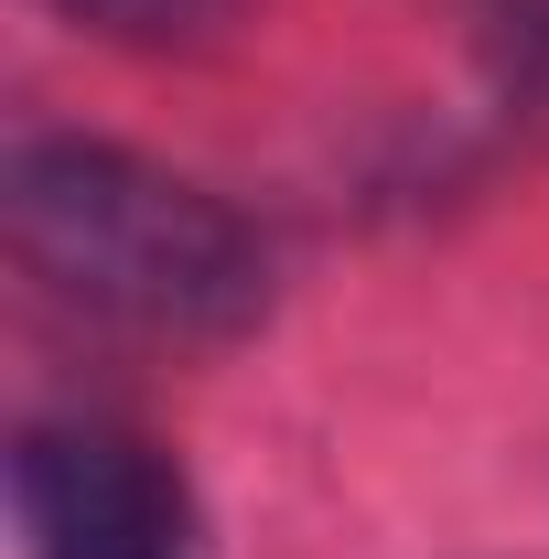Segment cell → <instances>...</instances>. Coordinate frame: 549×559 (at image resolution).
<instances>
[{
  "mask_svg": "<svg viewBox=\"0 0 549 559\" xmlns=\"http://www.w3.org/2000/svg\"><path fill=\"white\" fill-rule=\"evenodd\" d=\"M0 215H11L22 280L55 290L66 312L130 323V334H173V345L248 334L270 312V248H259V226L226 194L140 162L119 140H75V130L11 140Z\"/></svg>",
  "mask_w": 549,
  "mask_h": 559,
  "instance_id": "obj_1",
  "label": "cell"
},
{
  "mask_svg": "<svg viewBox=\"0 0 549 559\" xmlns=\"http://www.w3.org/2000/svg\"><path fill=\"white\" fill-rule=\"evenodd\" d=\"M22 559H195V485L119 419H33L11 441Z\"/></svg>",
  "mask_w": 549,
  "mask_h": 559,
  "instance_id": "obj_2",
  "label": "cell"
},
{
  "mask_svg": "<svg viewBox=\"0 0 549 559\" xmlns=\"http://www.w3.org/2000/svg\"><path fill=\"white\" fill-rule=\"evenodd\" d=\"M55 11L97 44H206L237 22V0H55Z\"/></svg>",
  "mask_w": 549,
  "mask_h": 559,
  "instance_id": "obj_3",
  "label": "cell"
},
{
  "mask_svg": "<svg viewBox=\"0 0 549 559\" xmlns=\"http://www.w3.org/2000/svg\"><path fill=\"white\" fill-rule=\"evenodd\" d=\"M506 66L549 97V0H506Z\"/></svg>",
  "mask_w": 549,
  "mask_h": 559,
  "instance_id": "obj_4",
  "label": "cell"
}]
</instances>
